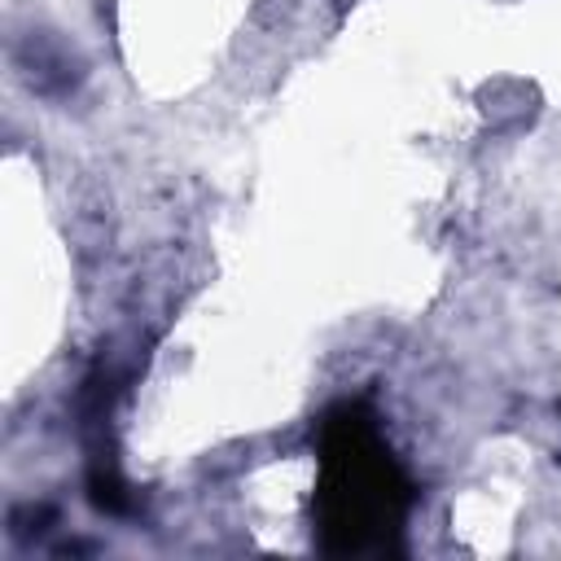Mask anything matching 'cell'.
Returning <instances> with one entry per match:
<instances>
[{
	"mask_svg": "<svg viewBox=\"0 0 561 561\" xmlns=\"http://www.w3.org/2000/svg\"><path fill=\"white\" fill-rule=\"evenodd\" d=\"M412 482L368 403H337L316 430V539L329 557L390 552Z\"/></svg>",
	"mask_w": 561,
	"mask_h": 561,
	"instance_id": "obj_1",
	"label": "cell"
}]
</instances>
